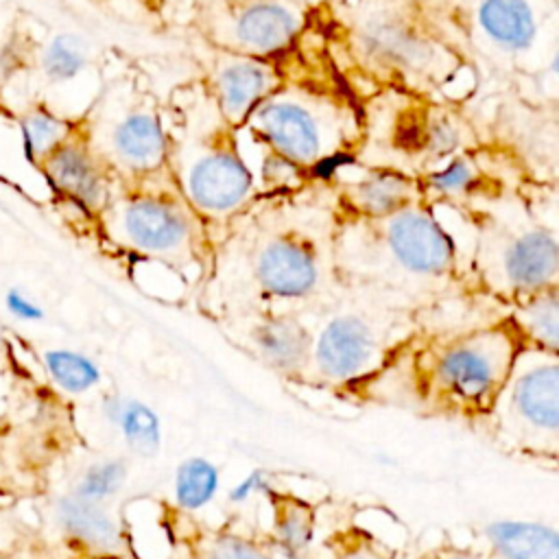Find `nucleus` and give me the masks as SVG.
Segmentation results:
<instances>
[{"label":"nucleus","instance_id":"a878e982","mask_svg":"<svg viewBox=\"0 0 559 559\" xmlns=\"http://www.w3.org/2000/svg\"><path fill=\"white\" fill-rule=\"evenodd\" d=\"M41 365L50 382L70 395L87 393L100 382L98 365L90 356L76 349H68V347L46 349L41 352Z\"/></svg>","mask_w":559,"mask_h":559},{"label":"nucleus","instance_id":"c756f323","mask_svg":"<svg viewBox=\"0 0 559 559\" xmlns=\"http://www.w3.org/2000/svg\"><path fill=\"white\" fill-rule=\"evenodd\" d=\"M210 559H269V557L260 550V546L242 537L225 535L212 542Z\"/></svg>","mask_w":559,"mask_h":559},{"label":"nucleus","instance_id":"20e7f679","mask_svg":"<svg viewBox=\"0 0 559 559\" xmlns=\"http://www.w3.org/2000/svg\"><path fill=\"white\" fill-rule=\"evenodd\" d=\"M334 266L341 290H365L415 308L465 290V260L426 201L382 218L338 216Z\"/></svg>","mask_w":559,"mask_h":559},{"label":"nucleus","instance_id":"4468645a","mask_svg":"<svg viewBox=\"0 0 559 559\" xmlns=\"http://www.w3.org/2000/svg\"><path fill=\"white\" fill-rule=\"evenodd\" d=\"M487 419L511 445L531 454H557L559 360L557 354L524 347Z\"/></svg>","mask_w":559,"mask_h":559},{"label":"nucleus","instance_id":"0eeeda50","mask_svg":"<svg viewBox=\"0 0 559 559\" xmlns=\"http://www.w3.org/2000/svg\"><path fill=\"white\" fill-rule=\"evenodd\" d=\"M535 183L518 194L461 214L472 229L465 260V290L504 306L559 286V238L555 212L546 214L544 188Z\"/></svg>","mask_w":559,"mask_h":559},{"label":"nucleus","instance_id":"4be33fe9","mask_svg":"<svg viewBox=\"0 0 559 559\" xmlns=\"http://www.w3.org/2000/svg\"><path fill=\"white\" fill-rule=\"evenodd\" d=\"M498 559H559V535L539 522H491L485 528Z\"/></svg>","mask_w":559,"mask_h":559},{"label":"nucleus","instance_id":"dca6fc26","mask_svg":"<svg viewBox=\"0 0 559 559\" xmlns=\"http://www.w3.org/2000/svg\"><path fill=\"white\" fill-rule=\"evenodd\" d=\"M341 218H382L424 201L419 177L400 168L347 162L323 179Z\"/></svg>","mask_w":559,"mask_h":559},{"label":"nucleus","instance_id":"6ab92c4d","mask_svg":"<svg viewBox=\"0 0 559 559\" xmlns=\"http://www.w3.org/2000/svg\"><path fill=\"white\" fill-rule=\"evenodd\" d=\"M240 330L249 352L275 373L304 380L310 365L312 325L297 312H253L227 319Z\"/></svg>","mask_w":559,"mask_h":559},{"label":"nucleus","instance_id":"b1692460","mask_svg":"<svg viewBox=\"0 0 559 559\" xmlns=\"http://www.w3.org/2000/svg\"><path fill=\"white\" fill-rule=\"evenodd\" d=\"M103 413L138 454L153 456L159 450V419L146 404L122 395H109L103 402Z\"/></svg>","mask_w":559,"mask_h":559},{"label":"nucleus","instance_id":"c85d7f7f","mask_svg":"<svg viewBox=\"0 0 559 559\" xmlns=\"http://www.w3.org/2000/svg\"><path fill=\"white\" fill-rule=\"evenodd\" d=\"M277 535L284 548L293 555H301L310 546L312 537V513L310 509L293 502L277 504Z\"/></svg>","mask_w":559,"mask_h":559},{"label":"nucleus","instance_id":"1a4fd4ad","mask_svg":"<svg viewBox=\"0 0 559 559\" xmlns=\"http://www.w3.org/2000/svg\"><path fill=\"white\" fill-rule=\"evenodd\" d=\"M365 144L356 162L424 177L487 140L467 105L384 92L362 100Z\"/></svg>","mask_w":559,"mask_h":559},{"label":"nucleus","instance_id":"72a5a7b5","mask_svg":"<svg viewBox=\"0 0 559 559\" xmlns=\"http://www.w3.org/2000/svg\"><path fill=\"white\" fill-rule=\"evenodd\" d=\"M0 559H11L9 555H4V552H0Z\"/></svg>","mask_w":559,"mask_h":559},{"label":"nucleus","instance_id":"6e6552de","mask_svg":"<svg viewBox=\"0 0 559 559\" xmlns=\"http://www.w3.org/2000/svg\"><path fill=\"white\" fill-rule=\"evenodd\" d=\"M419 310L382 295L341 290L312 328L306 378L336 386L369 382L421 332Z\"/></svg>","mask_w":559,"mask_h":559},{"label":"nucleus","instance_id":"f8f14e48","mask_svg":"<svg viewBox=\"0 0 559 559\" xmlns=\"http://www.w3.org/2000/svg\"><path fill=\"white\" fill-rule=\"evenodd\" d=\"M83 127L116 183L168 173L162 100L140 76L116 79L87 111Z\"/></svg>","mask_w":559,"mask_h":559},{"label":"nucleus","instance_id":"7c9ffc66","mask_svg":"<svg viewBox=\"0 0 559 559\" xmlns=\"http://www.w3.org/2000/svg\"><path fill=\"white\" fill-rule=\"evenodd\" d=\"M4 308L11 312V317H15L17 321H24V323H35V321L44 319V308L17 288L7 290Z\"/></svg>","mask_w":559,"mask_h":559},{"label":"nucleus","instance_id":"f257e3e1","mask_svg":"<svg viewBox=\"0 0 559 559\" xmlns=\"http://www.w3.org/2000/svg\"><path fill=\"white\" fill-rule=\"evenodd\" d=\"M338 212L323 181L260 194L218 227L201 275L203 295L227 319L253 312H314L338 293Z\"/></svg>","mask_w":559,"mask_h":559},{"label":"nucleus","instance_id":"9d476101","mask_svg":"<svg viewBox=\"0 0 559 559\" xmlns=\"http://www.w3.org/2000/svg\"><path fill=\"white\" fill-rule=\"evenodd\" d=\"M103 231L127 253L166 264L175 271H205L212 229L188 203L170 170L116 183L98 216Z\"/></svg>","mask_w":559,"mask_h":559},{"label":"nucleus","instance_id":"423d86ee","mask_svg":"<svg viewBox=\"0 0 559 559\" xmlns=\"http://www.w3.org/2000/svg\"><path fill=\"white\" fill-rule=\"evenodd\" d=\"M162 116L168 170L214 236L258 197L240 131L221 114L201 76L173 87Z\"/></svg>","mask_w":559,"mask_h":559},{"label":"nucleus","instance_id":"393cba45","mask_svg":"<svg viewBox=\"0 0 559 559\" xmlns=\"http://www.w3.org/2000/svg\"><path fill=\"white\" fill-rule=\"evenodd\" d=\"M92 63V44L79 33H57L39 55L41 76L50 85H66L79 79Z\"/></svg>","mask_w":559,"mask_h":559},{"label":"nucleus","instance_id":"2f4dec72","mask_svg":"<svg viewBox=\"0 0 559 559\" xmlns=\"http://www.w3.org/2000/svg\"><path fill=\"white\" fill-rule=\"evenodd\" d=\"M430 559H480V557H474V555L467 552V550L454 548V550H439V552H432Z\"/></svg>","mask_w":559,"mask_h":559},{"label":"nucleus","instance_id":"f3484780","mask_svg":"<svg viewBox=\"0 0 559 559\" xmlns=\"http://www.w3.org/2000/svg\"><path fill=\"white\" fill-rule=\"evenodd\" d=\"M37 170L57 199L94 221H98L116 188V179L92 146L83 120L66 142L41 159Z\"/></svg>","mask_w":559,"mask_h":559},{"label":"nucleus","instance_id":"412c9836","mask_svg":"<svg viewBox=\"0 0 559 559\" xmlns=\"http://www.w3.org/2000/svg\"><path fill=\"white\" fill-rule=\"evenodd\" d=\"M504 312L524 347L548 354L559 352V286L539 290L509 306Z\"/></svg>","mask_w":559,"mask_h":559},{"label":"nucleus","instance_id":"f03ea898","mask_svg":"<svg viewBox=\"0 0 559 559\" xmlns=\"http://www.w3.org/2000/svg\"><path fill=\"white\" fill-rule=\"evenodd\" d=\"M312 22L360 103L404 92L467 105L480 83L441 0H319Z\"/></svg>","mask_w":559,"mask_h":559},{"label":"nucleus","instance_id":"39448f33","mask_svg":"<svg viewBox=\"0 0 559 559\" xmlns=\"http://www.w3.org/2000/svg\"><path fill=\"white\" fill-rule=\"evenodd\" d=\"M522 349L518 330L502 312L456 330H421L369 382L397 378L408 402L421 411L450 419H487Z\"/></svg>","mask_w":559,"mask_h":559},{"label":"nucleus","instance_id":"aec40b11","mask_svg":"<svg viewBox=\"0 0 559 559\" xmlns=\"http://www.w3.org/2000/svg\"><path fill=\"white\" fill-rule=\"evenodd\" d=\"M50 520L61 537L81 550L111 552L120 546V531L109 511L70 491L52 498Z\"/></svg>","mask_w":559,"mask_h":559},{"label":"nucleus","instance_id":"a211bd4d","mask_svg":"<svg viewBox=\"0 0 559 559\" xmlns=\"http://www.w3.org/2000/svg\"><path fill=\"white\" fill-rule=\"evenodd\" d=\"M201 79L214 96L221 114L240 129L253 109L280 83V57L260 59L203 46Z\"/></svg>","mask_w":559,"mask_h":559},{"label":"nucleus","instance_id":"473e14b6","mask_svg":"<svg viewBox=\"0 0 559 559\" xmlns=\"http://www.w3.org/2000/svg\"><path fill=\"white\" fill-rule=\"evenodd\" d=\"M4 356H7V336H4V328L0 323V362L4 360Z\"/></svg>","mask_w":559,"mask_h":559},{"label":"nucleus","instance_id":"cd10ccee","mask_svg":"<svg viewBox=\"0 0 559 559\" xmlns=\"http://www.w3.org/2000/svg\"><path fill=\"white\" fill-rule=\"evenodd\" d=\"M124 478H127V465L122 461L118 459L96 461L79 474L70 493L96 504H105V500L118 493Z\"/></svg>","mask_w":559,"mask_h":559},{"label":"nucleus","instance_id":"5701e85b","mask_svg":"<svg viewBox=\"0 0 559 559\" xmlns=\"http://www.w3.org/2000/svg\"><path fill=\"white\" fill-rule=\"evenodd\" d=\"M79 127V120H70L46 105L28 109L17 124V140L22 159L37 168L41 159L66 142Z\"/></svg>","mask_w":559,"mask_h":559},{"label":"nucleus","instance_id":"9b49d317","mask_svg":"<svg viewBox=\"0 0 559 559\" xmlns=\"http://www.w3.org/2000/svg\"><path fill=\"white\" fill-rule=\"evenodd\" d=\"M448 24L480 66L518 79L557 66V0H441ZM555 74V72H552Z\"/></svg>","mask_w":559,"mask_h":559},{"label":"nucleus","instance_id":"7ed1b4c3","mask_svg":"<svg viewBox=\"0 0 559 559\" xmlns=\"http://www.w3.org/2000/svg\"><path fill=\"white\" fill-rule=\"evenodd\" d=\"M280 83L238 129L255 148L258 194L299 190L358 159L365 111L332 63L314 22L280 55Z\"/></svg>","mask_w":559,"mask_h":559},{"label":"nucleus","instance_id":"2eb2a0df","mask_svg":"<svg viewBox=\"0 0 559 559\" xmlns=\"http://www.w3.org/2000/svg\"><path fill=\"white\" fill-rule=\"evenodd\" d=\"M419 183L430 207H450L456 214H467L542 181L531 175L509 146L487 138L483 144L419 177Z\"/></svg>","mask_w":559,"mask_h":559},{"label":"nucleus","instance_id":"bb28decb","mask_svg":"<svg viewBox=\"0 0 559 559\" xmlns=\"http://www.w3.org/2000/svg\"><path fill=\"white\" fill-rule=\"evenodd\" d=\"M216 489H218V472L210 461L194 456L179 465L175 476V498L179 507L188 511L201 509L214 498Z\"/></svg>","mask_w":559,"mask_h":559},{"label":"nucleus","instance_id":"ddd939ff","mask_svg":"<svg viewBox=\"0 0 559 559\" xmlns=\"http://www.w3.org/2000/svg\"><path fill=\"white\" fill-rule=\"evenodd\" d=\"M190 22L203 46L275 59L310 26L308 0H190Z\"/></svg>","mask_w":559,"mask_h":559}]
</instances>
